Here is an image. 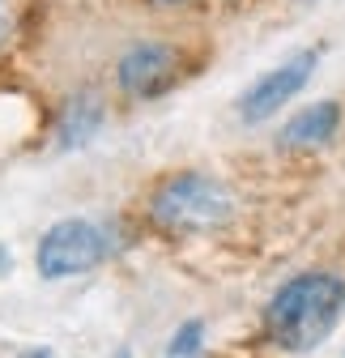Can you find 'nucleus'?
<instances>
[{
  "instance_id": "nucleus-12",
  "label": "nucleus",
  "mask_w": 345,
  "mask_h": 358,
  "mask_svg": "<svg viewBox=\"0 0 345 358\" xmlns=\"http://www.w3.org/2000/svg\"><path fill=\"white\" fill-rule=\"evenodd\" d=\"M154 5H188V0H154Z\"/></svg>"
},
{
  "instance_id": "nucleus-10",
  "label": "nucleus",
  "mask_w": 345,
  "mask_h": 358,
  "mask_svg": "<svg viewBox=\"0 0 345 358\" xmlns=\"http://www.w3.org/2000/svg\"><path fill=\"white\" fill-rule=\"evenodd\" d=\"M26 358H56V354H52V350H30Z\"/></svg>"
},
{
  "instance_id": "nucleus-1",
  "label": "nucleus",
  "mask_w": 345,
  "mask_h": 358,
  "mask_svg": "<svg viewBox=\"0 0 345 358\" xmlns=\"http://www.w3.org/2000/svg\"><path fill=\"white\" fill-rule=\"evenodd\" d=\"M345 307V282L337 273H298L265 307V329L281 350H316Z\"/></svg>"
},
{
  "instance_id": "nucleus-7",
  "label": "nucleus",
  "mask_w": 345,
  "mask_h": 358,
  "mask_svg": "<svg viewBox=\"0 0 345 358\" xmlns=\"http://www.w3.org/2000/svg\"><path fill=\"white\" fill-rule=\"evenodd\" d=\"M98 124H103V103L98 99H73L68 107H64V120H60V145L64 150H73V145H81V141H90L94 132H98Z\"/></svg>"
},
{
  "instance_id": "nucleus-8",
  "label": "nucleus",
  "mask_w": 345,
  "mask_h": 358,
  "mask_svg": "<svg viewBox=\"0 0 345 358\" xmlns=\"http://www.w3.org/2000/svg\"><path fill=\"white\" fill-rule=\"evenodd\" d=\"M200 341H205V324L200 320H188L175 329V337H170V358H196L200 354Z\"/></svg>"
},
{
  "instance_id": "nucleus-11",
  "label": "nucleus",
  "mask_w": 345,
  "mask_h": 358,
  "mask_svg": "<svg viewBox=\"0 0 345 358\" xmlns=\"http://www.w3.org/2000/svg\"><path fill=\"white\" fill-rule=\"evenodd\" d=\"M5 268H9V252H5V248H0V273H5Z\"/></svg>"
},
{
  "instance_id": "nucleus-2",
  "label": "nucleus",
  "mask_w": 345,
  "mask_h": 358,
  "mask_svg": "<svg viewBox=\"0 0 345 358\" xmlns=\"http://www.w3.org/2000/svg\"><path fill=\"white\" fill-rule=\"evenodd\" d=\"M149 217L162 231L175 235H200V231H218L235 217V192L213 175L200 171H179L162 179L149 196Z\"/></svg>"
},
{
  "instance_id": "nucleus-6",
  "label": "nucleus",
  "mask_w": 345,
  "mask_h": 358,
  "mask_svg": "<svg viewBox=\"0 0 345 358\" xmlns=\"http://www.w3.org/2000/svg\"><path fill=\"white\" fill-rule=\"evenodd\" d=\"M337 124H341V107L337 103H311V107L298 111L294 120H286V128H281V150L324 145V141H332Z\"/></svg>"
},
{
  "instance_id": "nucleus-9",
  "label": "nucleus",
  "mask_w": 345,
  "mask_h": 358,
  "mask_svg": "<svg viewBox=\"0 0 345 358\" xmlns=\"http://www.w3.org/2000/svg\"><path fill=\"white\" fill-rule=\"evenodd\" d=\"M22 30V0H0V48H9Z\"/></svg>"
},
{
  "instance_id": "nucleus-3",
  "label": "nucleus",
  "mask_w": 345,
  "mask_h": 358,
  "mask_svg": "<svg viewBox=\"0 0 345 358\" xmlns=\"http://www.w3.org/2000/svg\"><path fill=\"white\" fill-rule=\"evenodd\" d=\"M111 243L107 235L94 227V222H85V217H64L56 222V227L43 231L38 248H34V264H38V273L43 278H77V273H90V268H98L107 260Z\"/></svg>"
},
{
  "instance_id": "nucleus-4",
  "label": "nucleus",
  "mask_w": 345,
  "mask_h": 358,
  "mask_svg": "<svg viewBox=\"0 0 345 358\" xmlns=\"http://www.w3.org/2000/svg\"><path fill=\"white\" fill-rule=\"evenodd\" d=\"M179 81V52L170 43H137L115 64V85L128 99H158Z\"/></svg>"
},
{
  "instance_id": "nucleus-5",
  "label": "nucleus",
  "mask_w": 345,
  "mask_h": 358,
  "mask_svg": "<svg viewBox=\"0 0 345 358\" xmlns=\"http://www.w3.org/2000/svg\"><path fill=\"white\" fill-rule=\"evenodd\" d=\"M316 52H298V56H290L286 64H277V69H269L260 81H256L247 94L239 99V115L247 120V124H260V120H269V115H277L298 90H303L307 81H311V73H316Z\"/></svg>"
}]
</instances>
